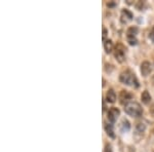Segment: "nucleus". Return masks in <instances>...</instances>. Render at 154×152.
<instances>
[{"label": "nucleus", "instance_id": "obj_1", "mask_svg": "<svg viewBox=\"0 0 154 152\" xmlns=\"http://www.w3.org/2000/svg\"><path fill=\"white\" fill-rule=\"evenodd\" d=\"M124 111L127 115L132 117H140L143 114V109H142L141 105L135 101H130L124 105Z\"/></svg>", "mask_w": 154, "mask_h": 152}, {"label": "nucleus", "instance_id": "obj_2", "mask_svg": "<svg viewBox=\"0 0 154 152\" xmlns=\"http://www.w3.org/2000/svg\"><path fill=\"white\" fill-rule=\"evenodd\" d=\"M119 80L122 82V83L127 84V86H135V87L139 86V83H138V79H137L136 75L130 70L123 71V72L120 74Z\"/></svg>", "mask_w": 154, "mask_h": 152}, {"label": "nucleus", "instance_id": "obj_3", "mask_svg": "<svg viewBox=\"0 0 154 152\" xmlns=\"http://www.w3.org/2000/svg\"><path fill=\"white\" fill-rule=\"evenodd\" d=\"M114 57L116 58L119 63H122L124 61V58H125V47L123 46L121 43H118L116 45L115 49H114Z\"/></svg>", "mask_w": 154, "mask_h": 152}, {"label": "nucleus", "instance_id": "obj_4", "mask_svg": "<svg viewBox=\"0 0 154 152\" xmlns=\"http://www.w3.org/2000/svg\"><path fill=\"white\" fill-rule=\"evenodd\" d=\"M145 130H146V126L144 123H138L136 125V128H135V134H134V138L136 139L137 142H139L140 140L143 138L144 136V133H145Z\"/></svg>", "mask_w": 154, "mask_h": 152}, {"label": "nucleus", "instance_id": "obj_5", "mask_svg": "<svg viewBox=\"0 0 154 152\" xmlns=\"http://www.w3.org/2000/svg\"><path fill=\"white\" fill-rule=\"evenodd\" d=\"M137 33H138V29L136 27H130V28L127 30V40L130 45L137 44V42H138V40L136 38Z\"/></svg>", "mask_w": 154, "mask_h": 152}, {"label": "nucleus", "instance_id": "obj_6", "mask_svg": "<svg viewBox=\"0 0 154 152\" xmlns=\"http://www.w3.org/2000/svg\"><path fill=\"white\" fill-rule=\"evenodd\" d=\"M120 114V111L118 108H115V107H112L110 110L108 111V120L110 121V122H115L116 120H117L118 116H119Z\"/></svg>", "mask_w": 154, "mask_h": 152}, {"label": "nucleus", "instance_id": "obj_7", "mask_svg": "<svg viewBox=\"0 0 154 152\" xmlns=\"http://www.w3.org/2000/svg\"><path fill=\"white\" fill-rule=\"evenodd\" d=\"M151 64L149 63L148 61H145L143 62V63L141 64V73L143 76H148L150 74L151 70H152V68H151Z\"/></svg>", "mask_w": 154, "mask_h": 152}, {"label": "nucleus", "instance_id": "obj_8", "mask_svg": "<svg viewBox=\"0 0 154 152\" xmlns=\"http://www.w3.org/2000/svg\"><path fill=\"white\" fill-rule=\"evenodd\" d=\"M132 94H130L127 91H121L119 94V100L120 103L122 104H127L128 102H130V99H132Z\"/></svg>", "mask_w": 154, "mask_h": 152}, {"label": "nucleus", "instance_id": "obj_9", "mask_svg": "<svg viewBox=\"0 0 154 152\" xmlns=\"http://www.w3.org/2000/svg\"><path fill=\"white\" fill-rule=\"evenodd\" d=\"M133 19V15L130 11H128L127 10H123L121 11V21L122 23H127L130 21H132Z\"/></svg>", "mask_w": 154, "mask_h": 152}, {"label": "nucleus", "instance_id": "obj_10", "mask_svg": "<svg viewBox=\"0 0 154 152\" xmlns=\"http://www.w3.org/2000/svg\"><path fill=\"white\" fill-rule=\"evenodd\" d=\"M106 100L108 103H114L116 101V94L113 89H109L106 94Z\"/></svg>", "mask_w": 154, "mask_h": 152}, {"label": "nucleus", "instance_id": "obj_11", "mask_svg": "<svg viewBox=\"0 0 154 152\" xmlns=\"http://www.w3.org/2000/svg\"><path fill=\"white\" fill-rule=\"evenodd\" d=\"M141 100L144 104H149L151 102V96L148 93V91H144L143 94L141 95Z\"/></svg>", "mask_w": 154, "mask_h": 152}, {"label": "nucleus", "instance_id": "obj_12", "mask_svg": "<svg viewBox=\"0 0 154 152\" xmlns=\"http://www.w3.org/2000/svg\"><path fill=\"white\" fill-rule=\"evenodd\" d=\"M104 48L107 54H110L112 50H113V42H112L110 39H107L104 42Z\"/></svg>", "mask_w": 154, "mask_h": 152}, {"label": "nucleus", "instance_id": "obj_13", "mask_svg": "<svg viewBox=\"0 0 154 152\" xmlns=\"http://www.w3.org/2000/svg\"><path fill=\"white\" fill-rule=\"evenodd\" d=\"M105 130H106L107 135L110 136L111 138H114V137H115V135H114V131H113V126H112V124L107 123L106 125H105Z\"/></svg>", "mask_w": 154, "mask_h": 152}, {"label": "nucleus", "instance_id": "obj_14", "mask_svg": "<svg viewBox=\"0 0 154 152\" xmlns=\"http://www.w3.org/2000/svg\"><path fill=\"white\" fill-rule=\"evenodd\" d=\"M106 37H107V29L103 28V41H106Z\"/></svg>", "mask_w": 154, "mask_h": 152}, {"label": "nucleus", "instance_id": "obj_15", "mask_svg": "<svg viewBox=\"0 0 154 152\" xmlns=\"http://www.w3.org/2000/svg\"><path fill=\"white\" fill-rule=\"evenodd\" d=\"M149 37H150V39L152 41H154V27L152 29H151V31H150V33H149Z\"/></svg>", "mask_w": 154, "mask_h": 152}, {"label": "nucleus", "instance_id": "obj_16", "mask_svg": "<svg viewBox=\"0 0 154 152\" xmlns=\"http://www.w3.org/2000/svg\"><path fill=\"white\" fill-rule=\"evenodd\" d=\"M105 152H113V151H112L111 146H110L109 144H107L106 147H105Z\"/></svg>", "mask_w": 154, "mask_h": 152}, {"label": "nucleus", "instance_id": "obj_17", "mask_svg": "<svg viewBox=\"0 0 154 152\" xmlns=\"http://www.w3.org/2000/svg\"><path fill=\"white\" fill-rule=\"evenodd\" d=\"M153 133H154V130H153Z\"/></svg>", "mask_w": 154, "mask_h": 152}]
</instances>
